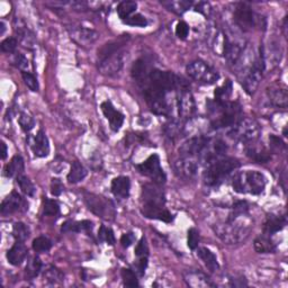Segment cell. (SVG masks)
I'll use <instances>...</instances> for the list:
<instances>
[{"label":"cell","mask_w":288,"mask_h":288,"mask_svg":"<svg viewBox=\"0 0 288 288\" xmlns=\"http://www.w3.org/2000/svg\"><path fill=\"white\" fill-rule=\"evenodd\" d=\"M214 232L223 242L236 244L244 241L250 236L254 228V222L248 213H237L231 210L224 222L216 223L213 226Z\"/></svg>","instance_id":"obj_1"},{"label":"cell","mask_w":288,"mask_h":288,"mask_svg":"<svg viewBox=\"0 0 288 288\" xmlns=\"http://www.w3.org/2000/svg\"><path fill=\"white\" fill-rule=\"evenodd\" d=\"M209 108L212 120V126L214 128L230 127L241 120V107L238 103L224 102V103H212Z\"/></svg>","instance_id":"obj_2"},{"label":"cell","mask_w":288,"mask_h":288,"mask_svg":"<svg viewBox=\"0 0 288 288\" xmlns=\"http://www.w3.org/2000/svg\"><path fill=\"white\" fill-rule=\"evenodd\" d=\"M232 186L234 191L239 194L259 195L266 187V178L261 172L246 170L234 176Z\"/></svg>","instance_id":"obj_3"},{"label":"cell","mask_w":288,"mask_h":288,"mask_svg":"<svg viewBox=\"0 0 288 288\" xmlns=\"http://www.w3.org/2000/svg\"><path fill=\"white\" fill-rule=\"evenodd\" d=\"M240 167V162L234 158L223 157L219 160L208 164L204 172V181L208 186H217L224 180L228 175Z\"/></svg>","instance_id":"obj_4"},{"label":"cell","mask_w":288,"mask_h":288,"mask_svg":"<svg viewBox=\"0 0 288 288\" xmlns=\"http://www.w3.org/2000/svg\"><path fill=\"white\" fill-rule=\"evenodd\" d=\"M228 135L232 139L239 142L252 143L256 142L260 135V126L258 123L252 119H241L237 124L232 126V130L228 132Z\"/></svg>","instance_id":"obj_5"},{"label":"cell","mask_w":288,"mask_h":288,"mask_svg":"<svg viewBox=\"0 0 288 288\" xmlns=\"http://www.w3.org/2000/svg\"><path fill=\"white\" fill-rule=\"evenodd\" d=\"M187 74L201 85H213L220 79V74L215 69L209 67L206 62L197 60L189 63L186 68Z\"/></svg>","instance_id":"obj_6"},{"label":"cell","mask_w":288,"mask_h":288,"mask_svg":"<svg viewBox=\"0 0 288 288\" xmlns=\"http://www.w3.org/2000/svg\"><path fill=\"white\" fill-rule=\"evenodd\" d=\"M137 168L141 174L150 178L155 184L162 185L166 183L167 176L160 166V159L158 155L150 156L144 162L138 164Z\"/></svg>","instance_id":"obj_7"},{"label":"cell","mask_w":288,"mask_h":288,"mask_svg":"<svg viewBox=\"0 0 288 288\" xmlns=\"http://www.w3.org/2000/svg\"><path fill=\"white\" fill-rule=\"evenodd\" d=\"M177 108L178 114L184 120H190L196 111V104L193 93L187 84H184L177 89Z\"/></svg>","instance_id":"obj_8"},{"label":"cell","mask_w":288,"mask_h":288,"mask_svg":"<svg viewBox=\"0 0 288 288\" xmlns=\"http://www.w3.org/2000/svg\"><path fill=\"white\" fill-rule=\"evenodd\" d=\"M264 69H266V64H264L262 51L260 49L259 57L256 59L254 66H252V68L249 70V72L245 74V77L242 81V85L244 87L246 93H249V95H254V93L256 92L257 88H258V86H259L260 81H261Z\"/></svg>","instance_id":"obj_9"},{"label":"cell","mask_w":288,"mask_h":288,"mask_svg":"<svg viewBox=\"0 0 288 288\" xmlns=\"http://www.w3.org/2000/svg\"><path fill=\"white\" fill-rule=\"evenodd\" d=\"M226 150H227V146L224 141H222L221 139H214V140L207 139L206 144L204 145L201 153L198 156V160L206 163L208 166V164H210L212 162H214L224 157Z\"/></svg>","instance_id":"obj_10"},{"label":"cell","mask_w":288,"mask_h":288,"mask_svg":"<svg viewBox=\"0 0 288 288\" xmlns=\"http://www.w3.org/2000/svg\"><path fill=\"white\" fill-rule=\"evenodd\" d=\"M85 203L93 214L103 219H109L110 216L115 215L114 205L102 196L95 195V194H86Z\"/></svg>","instance_id":"obj_11"},{"label":"cell","mask_w":288,"mask_h":288,"mask_svg":"<svg viewBox=\"0 0 288 288\" xmlns=\"http://www.w3.org/2000/svg\"><path fill=\"white\" fill-rule=\"evenodd\" d=\"M124 61L125 53L123 51H119L114 53V54H110L99 60L98 69L102 74L111 77V75H115L121 71L123 67H124Z\"/></svg>","instance_id":"obj_12"},{"label":"cell","mask_w":288,"mask_h":288,"mask_svg":"<svg viewBox=\"0 0 288 288\" xmlns=\"http://www.w3.org/2000/svg\"><path fill=\"white\" fill-rule=\"evenodd\" d=\"M234 21L243 31H251L257 23L254 10L245 3H240L237 5L236 10H234Z\"/></svg>","instance_id":"obj_13"},{"label":"cell","mask_w":288,"mask_h":288,"mask_svg":"<svg viewBox=\"0 0 288 288\" xmlns=\"http://www.w3.org/2000/svg\"><path fill=\"white\" fill-rule=\"evenodd\" d=\"M68 31L70 34V37H71L75 43H78L82 46H89L93 44L99 36V34L96 31L87 27L72 26L69 27Z\"/></svg>","instance_id":"obj_14"},{"label":"cell","mask_w":288,"mask_h":288,"mask_svg":"<svg viewBox=\"0 0 288 288\" xmlns=\"http://www.w3.org/2000/svg\"><path fill=\"white\" fill-rule=\"evenodd\" d=\"M207 142V138L203 135H197L188 139L179 149V155L183 158H198L204 145Z\"/></svg>","instance_id":"obj_15"},{"label":"cell","mask_w":288,"mask_h":288,"mask_svg":"<svg viewBox=\"0 0 288 288\" xmlns=\"http://www.w3.org/2000/svg\"><path fill=\"white\" fill-rule=\"evenodd\" d=\"M209 46L210 49L213 50V52L217 55L225 56L226 51L228 49V45H230V40L227 39L226 34L222 31L220 28H214L212 29V32L209 33Z\"/></svg>","instance_id":"obj_16"},{"label":"cell","mask_w":288,"mask_h":288,"mask_svg":"<svg viewBox=\"0 0 288 288\" xmlns=\"http://www.w3.org/2000/svg\"><path fill=\"white\" fill-rule=\"evenodd\" d=\"M142 199L143 204L157 205V206H164L166 197L164 193L158 184H145L142 187Z\"/></svg>","instance_id":"obj_17"},{"label":"cell","mask_w":288,"mask_h":288,"mask_svg":"<svg viewBox=\"0 0 288 288\" xmlns=\"http://www.w3.org/2000/svg\"><path fill=\"white\" fill-rule=\"evenodd\" d=\"M28 208V203L18 193L13 191L4 199L2 204V214L3 215H9L13 214L15 212L24 210Z\"/></svg>","instance_id":"obj_18"},{"label":"cell","mask_w":288,"mask_h":288,"mask_svg":"<svg viewBox=\"0 0 288 288\" xmlns=\"http://www.w3.org/2000/svg\"><path fill=\"white\" fill-rule=\"evenodd\" d=\"M176 172L178 176L186 179L195 177L198 171V161L197 158H183L178 160L175 164Z\"/></svg>","instance_id":"obj_19"},{"label":"cell","mask_w":288,"mask_h":288,"mask_svg":"<svg viewBox=\"0 0 288 288\" xmlns=\"http://www.w3.org/2000/svg\"><path fill=\"white\" fill-rule=\"evenodd\" d=\"M102 110L106 119L109 122L111 130L115 132L120 131V128L123 125V122H124V115L120 113L119 110H116L113 104L108 101H106L102 104Z\"/></svg>","instance_id":"obj_20"},{"label":"cell","mask_w":288,"mask_h":288,"mask_svg":"<svg viewBox=\"0 0 288 288\" xmlns=\"http://www.w3.org/2000/svg\"><path fill=\"white\" fill-rule=\"evenodd\" d=\"M269 101L276 107L286 108L288 104V93L286 87L280 84H274L268 88L267 90Z\"/></svg>","instance_id":"obj_21"},{"label":"cell","mask_w":288,"mask_h":288,"mask_svg":"<svg viewBox=\"0 0 288 288\" xmlns=\"http://www.w3.org/2000/svg\"><path fill=\"white\" fill-rule=\"evenodd\" d=\"M142 214L148 217V219H153L163 221L166 223H170L174 217L169 210L164 208V206H157V205H149V204H143L142 208H141Z\"/></svg>","instance_id":"obj_22"},{"label":"cell","mask_w":288,"mask_h":288,"mask_svg":"<svg viewBox=\"0 0 288 288\" xmlns=\"http://www.w3.org/2000/svg\"><path fill=\"white\" fill-rule=\"evenodd\" d=\"M185 281L188 286L194 288H205V287H214L215 284L206 275L198 270H190L184 274Z\"/></svg>","instance_id":"obj_23"},{"label":"cell","mask_w":288,"mask_h":288,"mask_svg":"<svg viewBox=\"0 0 288 288\" xmlns=\"http://www.w3.org/2000/svg\"><path fill=\"white\" fill-rule=\"evenodd\" d=\"M31 146H32L33 153L37 158L48 157L50 153L49 140L48 137H46V134L42 130L39 131L37 134L35 135L31 143Z\"/></svg>","instance_id":"obj_24"},{"label":"cell","mask_w":288,"mask_h":288,"mask_svg":"<svg viewBox=\"0 0 288 288\" xmlns=\"http://www.w3.org/2000/svg\"><path fill=\"white\" fill-rule=\"evenodd\" d=\"M27 252L25 243L22 241H16V243L7 252V260L13 266H20L27 257Z\"/></svg>","instance_id":"obj_25"},{"label":"cell","mask_w":288,"mask_h":288,"mask_svg":"<svg viewBox=\"0 0 288 288\" xmlns=\"http://www.w3.org/2000/svg\"><path fill=\"white\" fill-rule=\"evenodd\" d=\"M246 156L257 163H267L270 160V153L262 145H258L255 142L249 143L246 146Z\"/></svg>","instance_id":"obj_26"},{"label":"cell","mask_w":288,"mask_h":288,"mask_svg":"<svg viewBox=\"0 0 288 288\" xmlns=\"http://www.w3.org/2000/svg\"><path fill=\"white\" fill-rule=\"evenodd\" d=\"M130 189L131 181L130 178L125 177V176H120V177H116L111 181V193L116 197L127 198L130 195Z\"/></svg>","instance_id":"obj_27"},{"label":"cell","mask_w":288,"mask_h":288,"mask_svg":"<svg viewBox=\"0 0 288 288\" xmlns=\"http://www.w3.org/2000/svg\"><path fill=\"white\" fill-rule=\"evenodd\" d=\"M150 72L151 70L149 68V64L145 60H143V59H140L132 67V77L141 87L148 80Z\"/></svg>","instance_id":"obj_28"},{"label":"cell","mask_w":288,"mask_h":288,"mask_svg":"<svg viewBox=\"0 0 288 288\" xmlns=\"http://www.w3.org/2000/svg\"><path fill=\"white\" fill-rule=\"evenodd\" d=\"M286 217L285 216H277V215H270L267 217V221L264 223L263 231L264 234L272 236L274 233H277L283 230L286 225Z\"/></svg>","instance_id":"obj_29"},{"label":"cell","mask_w":288,"mask_h":288,"mask_svg":"<svg viewBox=\"0 0 288 288\" xmlns=\"http://www.w3.org/2000/svg\"><path fill=\"white\" fill-rule=\"evenodd\" d=\"M197 256L201 258L205 266H206L209 269V272L215 273V272H217V270H219L220 264H219V261H217V258L209 249L198 248Z\"/></svg>","instance_id":"obj_30"},{"label":"cell","mask_w":288,"mask_h":288,"mask_svg":"<svg viewBox=\"0 0 288 288\" xmlns=\"http://www.w3.org/2000/svg\"><path fill=\"white\" fill-rule=\"evenodd\" d=\"M128 37H120L119 40L111 41V42L105 44L103 48L98 51V57L99 60L102 59L108 56L110 54H114V53L121 51V49L126 44V41Z\"/></svg>","instance_id":"obj_31"},{"label":"cell","mask_w":288,"mask_h":288,"mask_svg":"<svg viewBox=\"0 0 288 288\" xmlns=\"http://www.w3.org/2000/svg\"><path fill=\"white\" fill-rule=\"evenodd\" d=\"M254 245L255 250L258 254H274L276 251V244L274 243V241L270 239L268 234L258 237L255 240Z\"/></svg>","instance_id":"obj_32"},{"label":"cell","mask_w":288,"mask_h":288,"mask_svg":"<svg viewBox=\"0 0 288 288\" xmlns=\"http://www.w3.org/2000/svg\"><path fill=\"white\" fill-rule=\"evenodd\" d=\"M24 171V160L21 156H15L11 161L5 167L6 177H18Z\"/></svg>","instance_id":"obj_33"},{"label":"cell","mask_w":288,"mask_h":288,"mask_svg":"<svg viewBox=\"0 0 288 288\" xmlns=\"http://www.w3.org/2000/svg\"><path fill=\"white\" fill-rule=\"evenodd\" d=\"M93 223L90 221H68L62 225V232H89L92 230Z\"/></svg>","instance_id":"obj_34"},{"label":"cell","mask_w":288,"mask_h":288,"mask_svg":"<svg viewBox=\"0 0 288 288\" xmlns=\"http://www.w3.org/2000/svg\"><path fill=\"white\" fill-rule=\"evenodd\" d=\"M88 175L87 169L82 166L81 163L79 162H73L71 169H70V172L68 174V181L70 184H77L80 183V181L84 180Z\"/></svg>","instance_id":"obj_35"},{"label":"cell","mask_w":288,"mask_h":288,"mask_svg":"<svg viewBox=\"0 0 288 288\" xmlns=\"http://www.w3.org/2000/svg\"><path fill=\"white\" fill-rule=\"evenodd\" d=\"M185 131V126L183 123L177 120L169 121L166 125H164V133L167 134V137L171 140H175L180 137V134Z\"/></svg>","instance_id":"obj_36"},{"label":"cell","mask_w":288,"mask_h":288,"mask_svg":"<svg viewBox=\"0 0 288 288\" xmlns=\"http://www.w3.org/2000/svg\"><path fill=\"white\" fill-rule=\"evenodd\" d=\"M41 270H42V261H41L40 258L36 256L29 258L27 266L25 268L26 277L29 279L37 277L39 274L41 273Z\"/></svg>","instance_id":"obj_37"},{"label":"cell","mask_w":288,"mask_h":288,"mask_svg":"<svg viewBox=\"0 0 288 288\" xmlns=\"http://www.w3.org/2000/svg\"><path fill=\"white\" fill-rule=\"evenodd\" d=\"M232 93V82L227 80L222 87L217 88L215 90V102L217 103H224L227 102Z\"/></svg>","instance_id":"obj_38"},{"label":"cell","mask_w":288,"mask_h":288,"mask_svg":"<svg viewBox=\"0 0 288 288\" xmlns=\"http://www.w3.org/2000/svg\"><path fill=\"white\" fill-rule=\"evenodd\" d=\"M64 278V275L62 274L61 270H59L55 267H49L44 272V280L49 284H59L61 283Z\"/></svg>","instance_id":"obj_39"},{"label":"cell","mask_w":288,"mask_h":288,"mask_svg":"<svg viewBox=\"0 0 288 288\" xmlns=\"http://www.w3.org/2000/svg\"><path fill=\"white\" fill-rule=\"evenodd\" d=\"M137 8L138 4L135 2H123L119 5V7H117V14H119V16L123 21H125L134 13Z\"/></svg>","instance_id":"obj_40"},{"label":"cell","mask_w":288,"mask_h":288,"mask_svg":"<svg viewBox=\"0 0 288 288\" xmlns=\"http://www.w3.org/2000/svg\"><path fill=\"white\" fill-rule=\"evenodd\" d=\"M17 184L20 185V188L22 189V191L24 193L26 196L33 197L35 195L36 188H35L34 184L26 177V176H24V175L18 176V177H17Z\"/></svg>","instance_id":"obj_41"},{"label":"cell","mask_w":288,"mask_h":288,"mask_svg":"<svg viewBox=\"0 0 288 288\" xmlns=\"http://www.w3.org/2000/svg\"><path fill=\"white\" fill-rule=\"evenodd\" d=\"M43 213L48 216L60 215V206H59L57 202L45 197L43 199Z\"/></svg>","instance_id":"obj_42"},{"label":"cell","mask_w":288,"mask_h":288,"mask_svg":"<svg viewBox=\"0 0 288 288\" xmlns=\"http://www.w3.org/2000/svg\"><path fill=\"white\" fill-rule=\"evenodd\" d=\"M163 5L166 7L174 11V13L177 14H183L185 13L186 10L189 9L191 7L193 3L191 2H185V0H181V2H168V3H163Z\"/></svg>","instance_id":"obj_43"},{"label":"cell","mask_w":288,"mask_h":288,"mask_svg":"<svg viewBox=\"0 0 288 288\" xmlns=\"http://www.w3.org/2000/svg\"><path fill=\"white\" fill-rule=\"evenodd\" d=\"M13 236L16 241H22V242H25V241L29 237V228L24 224V223H16L13 227Z\"/></svg>","instance_id":"obj_44"},{"label":"cell","mask_w":288,"mask_h":288,"mask_svg":"<svg viewBox=\"0 0 288 288\" xmlns=\"http://www.w3.org/2000/svg\"><path fill=\"white\" fill-rule=\"evenodd\" d=\"M32 246H33V250L35 252H39V254H41V252L49 251L51 249V246H52V242L48 238L39 237L33 241Z\"/></svg>","instance_id":"obj_45"},{"label":"cell","mask_w":288,"mask_h":288,"mask_svg":"<svg viewBox=\"0 0 288 288\" xmlns=\"http://www.w3.org/2000/svg\"><path fill=\"white\" fill-rule=\"evenodd\" d=\"M122 278L123 283L127 287H138L139 286V280L137 275L131 269L124 268L122 269Z\"/></svg>","instance_id":"obj_46"},{"label":"cell","mask_w":288,"mask_h":288,"mask_svg":"<svg viewBox=\"0 0 288 288\" xmlns=\"http://www.w3.org/2000/svg\"><path fill=\"white\" fill-rule=\"evenodd\" d=\"M98 238H99V240L103 241V242H106L110 245H113L115 243V236H114L113 230L109 227H106L104 225L99 228Z\"/></svg>","instance_id":"obj_47"},{"label":"cell","mask_w":288,"mask_h":288,"mask_svg":"<svg viewBox=\"0 0 288 288\" xmlns=\"http://www.w3.org/2000/svg\"><path fill=\"white\" fill-rule=\"evenodd\" d=\"M123 22H124L126 25L135 26V27H145L146 25H148V21H146L145 17L142 16V15H140V14L132 15Z\"/></svg>","instance_id":"obj_48"},{"label":"cell","mask_w":288,"mask_h":288,"mask_svg":"<svg viewBox=\"0 0 288 288\" xmlns=\"http://www.w3.org/2000/svg\"><path fill=\"white\" fill-rule=\"evenodd\" d=\"M18 122H20V125L22 127V130L25 131V132L32 131L33 128H34V126H35L34 119H33L32 116H29L26 113H22L21 114L20 119H18Z\"/></svg>","instance_id":"obj_49"},{"label":"cell","mask_w":288,"mask_h":288,"mask_svg":"<svg viewBox=\"0 0 288 288\" xmlns=\"http://www.w3.org/2000/svg\"><path fill=\"white\" fill-rule=\"evenodd\" d=\"M199 243V232L196 230V228H189L188 230V240H187V244L189 246V249L195 250L197 249Z\"/></svg>","instance_id":"obj_50"},{"label":"cell","mask_w":288,"mask_h":288,"mask_svg":"<svg viewBox=\"0 0 288 288\" xmlns=\"http://www.w3.org/2000/svg\"><path fill=\"white\" fill-rule=\"evenodd\" d=\"M22 75H23V80H24L25 85L29 88V89H31L32 91H39V88H40L39 82L32 73L25 71L22 73Z\"/></svg>","instance_id":"obj_51"},{"label":"cell","mask_w":288,"mask_h":288,"mask_svg":"<svg viewBox=\"0 0 288 288\" xmlns=\"http://www.w3.org/2000/svg\"><path fill=\"white\" fill-rule=\"evenodd\" d=\"M148 254H149L148 243H146L145 238H142L140 242L138 243L137 248H135V256L139 258H143V257L148 256Z\"/></svg>","instance_id":"obj_52"},{"label":"cell","mask_w":288,"mask_h":288,"mask_svg":"<svg viewBox=\"0 0 288 288\" xmlns=\"http://www.w3.org/2000/svg\"><path fill=\"white\" fill-rule=\"evenodd\" d=\"M189 34V26L185 22H179L176 26V35L181 40H185Z\"/></svg>","instance_id":"obj_53"},{"label":"cell","mask_w":288,"mask_h":288,"mask_svg":"<svg viewBox=\"0 0 288 288\" xmlns=\"http://www.w3.org/2000/svg\"><path fill=\"white\" fill-rule=\"evenodd\" d=\"M17 48V40L14 37L6 39L2 43V50L6 53H13Z\"/></svg>","instance_id":"obj_54"},{"label":"cell","mask_w":288,"mask_h":288,"mask_svg":"<svg viewBox=\"0 0 288 288\" xmlns=\"http://www.w3.org/2000/svg\"><path fill=\"white\" fill-rule=\"evenodd\" d=\"M14 63L17 68L22 70L23 72H25V70L28 68V60L25 57V55L23 54H17L14 59Z\"/></svg>","instance_id":"obj_55"},{"label":"cell","mask_w":288,"mask_h":288,"mask_svg":"<svg viewBox=\"0 0 288 288\" xmlns=\"http://www.w3.org/2000/svg\"><path fill=\"white\" fill-rule=\"evenodd\" d=\"M63 191V185L61 183L60 179H52V183H51V193L52 195L54 196H60L61 193Z\"/></svg>","instance_id":"obj_56"},{"label":"cell","mask_w":288,"mask_h":288,"mask_svg":"<svg viewBox=\"0 0 288 288\" xmlns=\"http://www.w3.org/2000/svg\"><path fill=\"white\" fill-rule=\"evenodd\" d=\"M134 241H135V237L133 233H126L121 238V243L123 246H124V248H128V246H131L134 243Z\"/></svg>","instance_id":"obj_57"},{"label":"cell","mask_w":288,"mask_h":288,"mask_svg":"<svg viewBox=\"0 0 288 288\" xmlns=\"http://www.w3.org/2000/svg\"><path fill=\"white\" fill-rule=\"evenodd\" d=\"M195 10L198 11V13H201L203 15H206L207 16L209 14V11H210V5L208 3L201 2V3H198L196 5Z\"/></svg>","instance_id":"obj_58"},{"label":"cell","mask_w":288,"mask_h":288,"mask_svg":"<svg viewBox=\"0 0 288 288\" xmlns=\"http://www.w3.org/2000/svg\"><path fill=\"white\" fill-rule=\"evenodd\" d=\"M270 142H272V145L276 149H281V148H285V143L281 141L279 138L275 137V135H272V137L269 138Z\"/></svg>","instance_id":"obj_59"},{"label":"cell","mask_w":288,"mask_h":288,"mask_svg":"<svg viewBox=\"0 0 288 288\" xmlns=\"http://www.w3.org/2000/svg\"><path fill=\"white\" fill-rule=\"evenodd\" d=\"M146 266H148V258H146V257L140 258V261H139V264H138V270L140 272L141 276L144 275Z\"/></svg>","instance_id":"obj_60"},{"label":"cell","mask_w":288,"mask_h":288,"mask_svg":"<svg viewBox=\"0 0 288 288\" xmlns=\"http://www.w3.org/2000/svg\"><path fill=\"white\" fill-rule=\"evenodd\" d=\"M2 146H3V159H6V157H7V145H6L5 142H3Z\"/></svg>","instance_id":"obj_61"},{"label":"cell","mask_w":288,"mask_h":288,"mask_svg":"<svg viewBox=\"0 0 288 288\" xmlns=\"http://www.w3.org/2000/svg\"><path fill=\"white\" fill-rule=\"evenodd\" d=\"M0 25H2V34H4V32H5V24H4V22L0 23Z\"/></svg>","instance_id":"obj_62"}]
</instances>
